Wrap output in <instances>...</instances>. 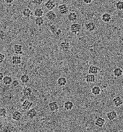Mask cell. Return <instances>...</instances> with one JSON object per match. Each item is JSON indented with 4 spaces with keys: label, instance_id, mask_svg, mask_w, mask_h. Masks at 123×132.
<instances>
[{
    "label": "cell",
    "instance_id": "cell-17",
    "mask_svg": "<svg viewBox=\"0 0 123 132\" xmlns=\"http://www.w3.org/2000/svg\"><path fill=\"white\" fill-rule=\"evenodd\" d=\"M12 63L14 65H20L22 63V58L20 56H13L12 57Z\"/></svg>",
    "mask_w": 123,
    "mask_h": 132
},
{
    "label": "cell",
    "instance_id": "cell-39",
    "mask_svg": "<svg viewBox=\"0 0 123 132\" xmlns=\"http://www.w3.org/2000/svg\"><path fill=\"white\" fill-rule=\"evenodd\" d=\"M122 13H123V10H122Z\"/></svg>",
    "mask_w": 123,
    "mask_h": 132
},
{
    "label": "cell",
    "instance_id": "cell-9",
    "mask_svg": "<svg viewBox=\"0 0 123 132\" xmlns=\"http://www.w3.org/2000/svg\"><path fill=\"white\" fill-rule=\"evenodd\" d=\"M22 113L20 111H14L12 115V119L15 121H20L21 119L22 118Z\"/></svg>",
    "mask_w": 123,
    "mask_h": 132
},
{
    "label": "cell",
    "instance_id": "cell-24",
    "mask_svg": "<svg viewBox=\"0 0 123 132\" xmlns=\"http://www.w3.org/2000/svg\"><path fill=\"white\" fill-rule=\"evenodd\" d=\"M67 83V79L64 77H59L57 79V85L59 87H65Z\"/></svg>",
    "mask_w": 123,
    "mask_h": 132
},
{
    "label": "cell",
    "instance_id": "cell-16",
    "mask_svg": "<svg viewBox=\"0 0 123 132\" xmlns=\"http://www.w3.org/2000/svg\"><path fill=\"white\" fill-rule=\"evenodd\" d=\"M49 110L51 111V112H55L59 109V106L56 101H52V102L49 103Z\"/></svg>",
    "mask_w": 123,
    "mask_h": 132
},
{
    "label": "cell",
    "instance_id": "cell-10",
    "mask_svg": "<svg viewBox=\"0 0 123 132\" xmlns=\"http://www.w3.org/2000/svg\"><path fill=\"white\" fill-rule=\"evenodd\" d=\"M58 10H59V13L62 14V15H65V14H67V13L69 11V9H68L67 5L63 3V4H61L59 5L58 7Z\"/></svg>",
    "mask_w": 123,
    "mask_h": 132
},
{
    "label": "cell",
    "instance_id": "cell-1",
    "mask_svg": "<svg viewBox=\"0 0 123 132\" xmlns=\"http://www.w3.org/2000/svg\"><path fill=\"white\" fill-rule=\"evenodd\" d=\"M81 30V26L79 23H73L70 26V30L73 34H78L80 32Z\"/></svg>",
    "mask_w": 123,
    "mask_h": 132
},
{
    "label": "cell",
    "instance_id": "cell-33",
    "mask_svg": "<svg viewBox=\"0 0 123 132\" xmlns=\"http://www.w3.org/2000/svg\"><path fill=\"white\" fill-rule=\"evenodd\" d=\"M42 2H43V0H32V3L36 5H41Z\"/></svg>",
    "mask_w": 123,
    "mask_h": 132
},
{
    "label": "cell",
    "instance_id": "cell-38",
    "mask_svg": "<svg viewBox=\"0 0 123 132\" xmlns=\"http://www.w3.org/2000/svg\"><path fill=\"white\" fill-rule=\"evenodd\" d=\"M4 74L2 73V72H1V73H0V80H3V79H4Z\"/></svg>",
    "mask_w": 123,
    "mask_h": 132
},
{
    "label": "cell",
    "instance_id": "cell-25",
    "mask_svg": "<svg viewBox=\"0 0 123 132\" xmlns=\"http://www.w3.org/2000/svg\"><path fill=\"white\" fill-rule=\"evenodd\" d=\"M34 15L36 18H38V17H42L44 15V11L41 7H36V9H34Z\"/></svg>",
    "mask_w": 123,
    "mask_h": 132
},
{
    "label": "cell",
    "instance_id": "cell-15",
    "mask_svg": "<svg viewBox=\"0 0 123 132\" xmlns=\"http://www.w3.org/2000/svg\"><path fill=\"white\" fill-rule=\"evenodd\" d=\"M85 80L86 82L88 83H94L96 81V75H93V74H88L85 77Z\"/></svg>",
    "mask_w": 123,
    "mask_h": 132
},
{
    "label": "cell",
    "instance_id": "cell-4",
    "mask_svg": "<svg viewBox=\"0 0 123 132\" xmlns=\"http://www.w3.org/2000/svg\"><path fill=\"white\" fill-rule=\"evenodd\" d=\"M38 115V112L36 109L34 108H30V109L28 110L27 113H26V116L30 119H33L35 118Z\"/></svg>",
    "mask_w": 123,
    "mask_h": 132
},
{
    "label": "cell",
    "instance_id": "cell-30",
    "mask_svg": "<svg viewBox=\"0 0 123 132\" xmlns=\"http://www.w3.org/2000/svg\"><path fill=\"white\" fill-rule=\"evenodd\" d=\"M29 80H30V77H29V75H28L27 74H24L21 76L20 81L22 83L26 84L29 82Z\"/></svg>",
    "mask_w": 123,
    "mask_h": 132
},
{
    "label": "cell",
    "instance_id": "cell-2",
    "mask_svg": "<svg viewBox=\"0 0 123 132\" xmlns=\"http://www.w3.org/2000/svg\"><path fill=\"white\" fill-rule=\"evenodd\" d=\"M49 30H50L51 33L56 36H59L62 33V30L61 28H57L55 24H51V25L49 26Z\"/></svg>",
    "mask_w": 123,
    "mask_h": 132
},
{
    "label": "cell",
    "instance_id": "cell-19",
    "mask_svg": "<svg viewBox=\"0 0 123 132\" xmlns=\"http://www.w3.org/2000/svg\"><path fill=\"white\" fill-rule=\"evenodd\" d=\"M14 52L16 54H23V47L21 44H15L14 46Z\"/></svg>",
    "mask_w": 123,
    "mask_h": 132
},
{
    "label": "cell",
    "instance_id": "cell-18",
    "mask_svg": "<svg viewBox=\"0 0 123 132\" xmlns=\"http://www.w3.org/2000/svg\"><path fill=\"white\" fill-rule=\"evenodd\" d=\"M32 94V89H31L30 87H26L23 89L22 90V95H24L25 97H31Z\"/></svg>",
    "mask_w": 123,
    "mask_h": 132
},
{
    "label": "cell",
    "instance_id": "cell-31",
    "mask_svg": "<svg viewBox=\"0 0 123 132\" xmlns=\"http://www.w3.org/2000/svg\"><path fill=\"white\" fill-rule=\"evenodd\" d=\"M115 7L118 10H123V1L120 0L115 3Z\"/></svg>",
    "mask_w": 123,
    "mask_h": 132
},
{
    "label": "cell",
    "instance_id": "cell-22",
    "mask_svg": "<svg viewBox=\"0 0 123 132\" xmlns=\"http://www.w3.org/2000/svg\"><path fill=\"white\" fill-rule=\"evenodd\" d=\"M113 74H114V77L119 78L123 75V70L120 67H116L113 70Z\"/></svg>",
    "mask_w": 123,
    "mask_h": 132
},
{
    "label": "cell",
    "instance_id": "cell-32",
    "mask_svg": "<svg viewBox=\"0 0 123 132\" xmlns=\"http://www.w3.org/2000/svg\"><path fill=\"white\" fill-rule=\"evenodd\" d=\"M6 116H7V109L4 107H2L0 109V116L1 117H5Z\"/></svg>",
    "mask_w": 123,
    "mask_h": 132
},
{
    "label": "cell",
    "instance_id": "cell-37",
    "mask_svg": "<svg viewBox=\"0 0 123 132\" xmlns=\"http://www.w3.org/2000/svg\"><path fill=\"white\" fill-rule=\"evenodd\" d=\"M4 1H5V3H7V4H11V3H12L14 2V0H4Z\"/></svg>",
    "mask_w": 123,
    "mask_h": 132
},
{
    "label": "cell",
    "instance_id": "cell-21",
    "mask_svg": "<svg viewBox=\"0 0 123 132\" xmlns=\"http://www.w3.org/2000/svg\"><path fill=\"white\" fill-rule=\"evenodd\" d=\"M101 19L104 23H108L112 20V15L108 13H104L102 15Z\"/></svg>",
    "mask_w": 123,
    "mask_h": 132
},
{
    "label": "cell",
    "instance_id": "cell-6",
    "mask_svg": "<svg viewBox=\"0 0 123 132\" xmlns=\"http://www.w3.org/2000/svg\"><path fill=\"white\" fill-rule=\"evenodd\" d=\"M85 28H86V31L89 32H92L96 29V25L94 22H88L85 24Z\"/></svg>",
    "mask_w": 123,
    "mask_h": 132
},
{
    "label": "cell",
    "instance_id": "cell-34",
    "mask_svg": "<svg viewBox=\"0 0 123 132\" xmlns=\"http://www.w3.org/2000/svg\"><path fill=\"white\" fill-rule=\"evenodd\" d=\"M12 85L13 86V87H14V88H16V87H18L20 85V82H19V81L18 80H14L12 83Z\"/></svg>",
    "mask_w": 123,
    "mask_h": 132
},
{
    "label": "cell",
    "instance_id": "cell-20",
    "mask_svg": "<svg viewBox=\"0 0 123 132\" xmlns=\"http://www.w3.org/2000/svg\"><path fill=\"white\" fill-rule=\"evenodd\" d=\"M78 13L75 12H71L69 14H68V16H67V18L68 20H69V21H70V22H75L76 20H78Z\"/></svg>",
    "mask_w": 123,
    "mask_h": 132
},
{
    "label": "cell",
    "instance_id": "cell-12",
    "mask_svg": "<svg viewBox=\"0 0 123 132\" xmlns=\"http://www.w3.org/2000/svg\"><path fill=\"white\" fill-rule=\"evenodd\" d=\"M106 117H107V118H108L109 121H114L118 117V115H117V113L115 111L112 110L111 111H109V112L107 113Z\"/></svg>",
    "mask_w": 123,
    "mask_h": 132
},
{
    "label": "cell",
    "instance_id": "cell-28",
    "mask_svg": "<svg viewBox=\"0 0 123 132\" xmlns=\"http://www.w3.org/2000/svg\"><path fill=\"white\" fill-rule=\"evenodd\" d=\"M34 23L38 26H42L44 23V20L42 17H38L34 20Z\"/></svg>",
    "mask_w": 123,
    "mask_h": 132
},
{
    "label": "cell",
    "instance_id": "cell-14",
    "mask_svg": "<svg viewBox=\"0 0 123 132\" xmlns=\"http://www.w3.org/2000/svg\"><path fill=\"white\" fill-rule=\"evenodd\" d=\"M105 123H106V121L105 119L102 117H99L98 118H96V119L95 120L94 124L95 126H97L98 127H102L103 126H104Z\"/></svg>",
    "mask_w": 123,
    "mask_h": 132
},
{
    "label": "cell",
    "instance_id": "cell-27",
    "mask_svg": "<svg viewBox=\"0 0 123 132\" xmlns=\"http://www.w3.org/2000/svg\"><path fill=\"white\" fill-rule=\"evenodd\" d=\"M2 82H3V83H4L5 85L9 86L10 85H12V82H13V79H12V77H10V76H5V77H4L3 80H2Z\"/></svg>",
    "mask_w": 123,
    "mask_h": 132
},
{
    "label": "cell",
    "instance_id": "cell-11",
    "mask_svg": "<svg viewBox=\"0 0 123 132\" xmlns=\"http://www.w3.org/2000/svg\"><path fill=\"white\" fill-rule=\"evenodd\" d=\"M32 106V103L28 99L24 100L22 103V108L24 110H29Z\"/></svg>",
    "mask_w": 123,
    "mask_h": 132
},
{
    "label": "cell",
    "instance_id": "cell-8",
    "mask_svg": "<svg viewBox=\"0 0 123 132\" xmlns=\"http://www.w3.org/2000/svg\"><path fill=\"white\" fill-rule=\"evenodd\" d=\"M45 7L48 10L51 11L55 7L56 3L54 0H47L45 3Z\"/></svg>",
    "mask_w": 123,
    "mask_h": 132
},
{
    "label": "cell",
    "instance_id": "cell-26",
    "mask_svg": "<svg viewBox=\"0 0 123 132\" xmlns=\"http://www.w3.org/2000/svg\"><path fill=\"white\" fill-rule=\"evenodd\" d=\"M101 91L102 90L99 86H94V87H93L92 88H91V94L95 96H98L99 95H100Z\"/></svg>",
    "mask_w": 123,
    "mask_h": 132
},
{
    "label": "cell",
    "instance_id": "cell-35",
    "mask_svg": "<svg viewBox=\"0 0 123 132\" xmlns=\"http://www.w3.org/2000/svg\"><path fill=\"white\" fill-rule=\"evenodd\" d=\"M5 59V56L4 55V54H2V53L0 54V63H2V62H4Z\"/></svg>",
    "mask_w": 123,
    "mask_h": 132
},
{
    "label": "cell",
    "instance_id": "cell-13",
    "mask_svg": "<svg viewBox=\"0 0 123 132\" xmlns=\"http://www.w3.org/2000/svg\"><path fill=\"white\" fill-rule=\"evenodd\" d=\"M46 18L49 20V21H54L57 18V14L55 12L52 10L49 11L47 13H46Z\"/></svg>",
    "mask_w": 123,
    "mask_h": 132
},
{
    "label": "cell",
    "instance_id": "cell-3",
    "mask_svg": "<svg viewBox=\"0 0 123 132\" xmlns=\"http://www.w3.org/2000/svg\"><path fill=\"white\" fill-rule=\"evenodd\" d=\"M59 46H60L61 50L64 52H69L70 48H71V44L69 42H67V41H63V42H61Z\"/></svg>",
    "mask_w": 123,
    "mask_h": 132
},
{
    "label": "cell",
    "instance_id": "cell-5",
    "mask_svg": "<svg viewBox=\"0 0 123 132\" xmlns=\"http://www.w3.org/2000/svg\"><path fill=\"white\" fill-rule=\"evenodd\" d=\"M113 104L116 107H119L123 105V99L120 96H116L112 100Z\"/></svg>",
    "mask_w": 123,
    "mask_h": 132
},
{
    "label": "cell",
    "instance_id": "cell-7",
    "mask_svg": "<svg viewBox=\"0 0 123 132\" xmlns=\"http://www.w3.org/2000/svg\"><path fill=\"white\" fill-rule=\"evenodd\" d=\"M100 71V68L96 65H90L88 69V72L90 74H93V75H98Z\"/></svg>",
    "mask_w": 123,
    "mask_h": 132
},
{
    "label": "cell",
    "instance_id": "cell-36",
    "mask_svg": "<svg viewBox=\"0 0 123 132\" xmlns=\"http://www.w3.org/2000/svg\"><path fill=\"white\" fill-rule=\"evenodd\" d=\"M83 2H84L86 4H90L93 2V0H83Z\"/></svg>",
    "mask_w": 123,
    "mask_h": 132
},
{
    "label": "cell",
    "instance_id": "cell-29",
    "mask_svg": "<svg viewBox=\"0 0 123 132\" xmlns=\"http://www.w3.org/2000/svg\"><path fill=\"white\" fill-rule=\"evenodd\" d=\"M32 14V11L28 7H25L24 10H22V15H24L25 18H30Z\"/></svg>",
    "mask_w": 123,
    "mask_h": 132
},
{
    "label": "cell",
    "instance_id": "cell-23",
    "mask_svg": "<svg viewBox=\"0 0 123 132\" xmlns=\"http://www.w3.org/2000/svg\"><path fill=\"white\" fill-rule=\"evenodd\" d=\"M63 107H64L65 109L67 111H71L72 110L73 107H74V104L71 101H67L66 102L64 103L63 104Z\"/></svg>",
    "mask_w": 123,
    "mask_h": 132
}]
</instances>
